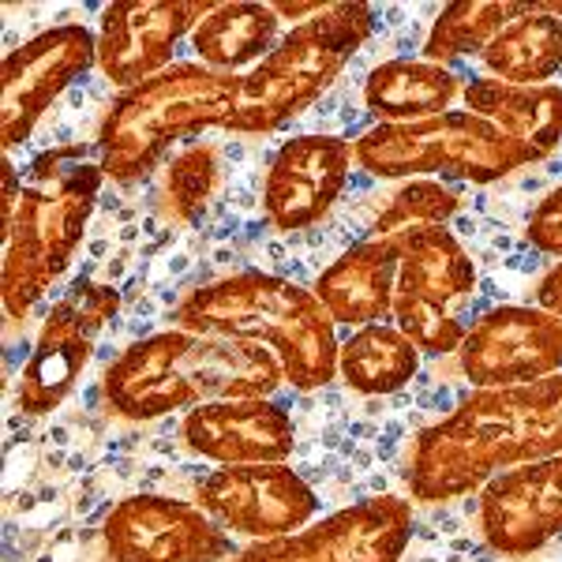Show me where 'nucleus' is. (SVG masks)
<instances>
[{
    "label": "nucleus",
    "instance_id": "obj_12",
    "mask_svg": "<svg viewBox=\"0 0 562 562\" xmlns=\"http://www.w3.org/2000/svg\"><path fill=\"white\" fill-rule=\"evenodd\" d=\"M90 65H98V34L68 23L12 49L0 68V147L31 139L34 124Z\"/></svg>",
    "mask_w": 562,
    "mask_h": 562
},
{
    "label": "nucleus",
    "instance_id": "obj_5",
    "mask_svg": "<svg viewBox=\"0 0 562 562\" xmlns=\"http://www.w3.org/2000/svg\"><path fill=\"white\" fill-rule=\"evenodd\" d=\"M240 76L203 65H173L128 87L98 128V161L113 184H139L173 143L206 128H229Z\"/></svg>",
    "mask_w": 562,
    "mask_h": 562
},
{
    "label": "nucleus",
    "instance_id": "obj_10",
    "mask_svg": "<svg viewBox=\"0 0 562 562\" xmlns=\"http://www.w3.org/2000/svg\"><path fill=\"white\" fill-rule=\"evenodd\" d=\"M413 537V503L371 495L330 518L274 540H251L233 562H402Z\"/></svg>",
    "mask_w": 562,
    "mask_h": 562
},
{
    "label": "nucleus",
    "instance_id": "obj_15",
    "mask_svg": "<svg viewBox=\"0 0 562 562\" xmlns=\"http://www.w3.org/2000/svg\"><path fill=\"white\" fill-rule=\"evenodd\" d=\"M217 4L211 0H116L98 26V68L109 83L139 87L173 68V49Z\"/></svg>",
    "mask_w": 562,
    "mask_h": 562
},
{
    "label": "nucleus",
    "instance_id": "obj_24",
    "mask_svg": "<svg viewBox=\"0 0 562 562\" xmlns=\"http://www.w3.org/2000/svg\"><path fill=\"white\" fill-rule=\"evenodd\" d=\"M420 371V349L397 326L371 323L338 349V375L357 394H394Z\"/></svg>",
    "mask_w": 562,
    "mask_h": 562
},
{
    "label": "nucleus",
    "instance_id": "obj_27",
    "mask_svg": "<svg viewBox=\"0 0 562 562\" xmlns=\"http://www.w3.org/2000/svg\"><path fill=\"white\" fill-rule=\"evenodd\" d=\"M461 199L439 180H405L383 203L371 237H397L413 225H447L458 214Z\"/></svg>",
    "mask_w": 562,
    "mask_h": 562
},
{
    "label": "nucleus",
    "instance_id": "obj_17",
    "mask_svg": "<svg viewBox=\"0 0 562 562\" xmlns=\"http://www.w3.org/2000/svg\"><path fill=\"white\" fill-rule=\"evenodd\" d=\"M480 532L498 555H529L562 532V454L480 487Z\"/></svg>",
    "mask_w": 562,
    "mask_h": 562
},
{
    "label": "nucleus",
    "instance_id": "obj_18",
    "mask_svg": "<svg viewBox=\"0 0 562 562\" xmlns=\"http://www.w3.org/2000/svg\"><path fill=\"white\" fill-rule=\"evenodd\" d=\"M184 442L217 465H262L285 461L296 447L293 416L270 397L206 402L184 416Z\"/></svg>",
    "mask_w": 562,
    "mask_h": 562
},
{
    "label": "nucleus",
    "instance_id": "obj_4",
    "mask_svg": "<svg viewBox=\"0 0 562 562\" xmlns=\"http://www.w3.org/2000/svg\"><path fill=\"white\" fill-rule=\"evenodd\" d=\"M102 161H90L83 147L45 150L31 166V180L23 184L15 217L4 240V289L8 319L23 323L34 304L49 293V285L68 270L76 248L94 214L102 192Z\"/></svg>",
    "mask_w": 562,
    "mask_h": 562
},
{
    "label": "nucleus",
    "instance_id": "obj_7",
    "mask_svg": "<svg viewBox=\"0 0 562 562\" xmlns=\"http://www.w3.org/2000/svg\"><path fill=\"white\" fill-rule=\"evenodd\" d=\"M357 161L383 180H473L492 184L540 161L537 150L506 139L473 113H439L413 124H375L352 143Z\"/></svg>",
    "mask_w": 562,
    "mask_h": 562
},
{
    "label": "nucleus",
    "instance_id": "obj_11",
    "mask_svg": "<svg viewBox=\"0 0 562 562\" xmlns=\"http://www.w3.org/2000/svg\"><path fill=\"white\" fill-rule=\"evenodd\" d=\"M195 503L225 532L248 540H274L301 532L319 510V498L285 461L222 465L195 484Z\"/></svg>",
    "mask_w": 562,
    "mask_h": 562
},
{
    "label": "nucleus",
    "instance_id": "obj_3",
    "mask_svg": "<svg viewBox=\"0 0 562 562\" xmlns=\"http://www.w3.org/2000/svg\"><path fill=\"white\" fill-rule=\"evenodd\" d=\"M180 330L214 334L262 346L278 357L285 383L319 390L338 375V338L334 319L319 296L296 281L244 270L199 285L177 307Z\"/></svg>",
    "mask_w": 562,
    "mask_h": 562
},
{
    "label": "nucleus",
    "instance_id": "obj_16",
    "mask_svg": "<svg viewBox=\"0 0 562 562\" xmlns=\"http://www.w3.org/2000/svg\"><path fill=\"white\" fill-rule=\"evenodd\" d=\"M352 158H357L352 143L338 135H296L293 143H285L270 161L262 184V211L270 225L281 233H296L319 222L338 203Z\"/></svg>",
    "mask_w": 562,
    "mask_h": 562
},
{
    "label": "nucleus",
    "instance_id": "obj_26",
    "mask_svg": "<svg viewBox=\"0 0 562 562\" xmlns=\"http://www.w3.org/2000/svg\"><path fill=\"white\" fill-rule=\"evenodd\" d=\"M222 180V161L211 143H192L166 166V180H161V206L173 222L192 225L203 217L206 203L217 192Z\"/></svg>",
    "mask_w": 562,
    "mask_h": 562
},
{
    "label": "nucleus",
    "instance_id": "obj_1",
    "mask_svg": "<svg viewBox=\"0 0 562 562\" xmlns=\"http://www.w3.org/2000/svg\"><path fill=\"white\" fill-rule=\"evenodd\" d=\"M562 454V371L540 383L473 390L413 442L409 492L420 503L473 495L495 476Z\"/></svg>",
    "mask_w": 562,
    "mask_h": 562
},
{
    "label": "nucleus",
    "instance_id": "obj_20",
    "mask_svg": "<svg viewBox=\"0 0 562 562\" xmlns=\"http://www.w3.org/2000/svg\"><path fill=\"white\" fill-rule=\"evenodd\" d=\"M461 98L465 113L495 124L506 139L537 150L540 158H548L562 143V87L555 83L518 87L484 76L461 90Z\"/></svg>",
    "mask_w": 562,
    "mask_h": 562
},
{
    "label": "nucleus",
    "instance_id": "obj_25",
    "mask_svg": "<svg viewBox=\"0 0 562 562\" xmlns=\"http://www.w3.org/2000/svg\"><path fill=\"white\" fill-rule=\"evenodd\" d=\"M532 4H514V0H458L442 8L439 20L431 23L428 42H424V60L442 65L469 53H484L503 26H510Z\"/></svg>",
    "mask_w": 562,
    "mask_h": 562
},
{
    "label": "nucleus",
    "instance_id": "obj_14",
    "mask_svg": "<svg viewBox=\"0 0 562 562\" xmlns=\"http://www.w3.org/2000/svg\"><path fill=\"white\" fill-rule=\"evenodd\" d=\"M458 360L476 390L540 383L562 371V319L543 307H495L465 330Z\"/></svg>",
    "mask_w": 562,
    "mask_h": 562
},
{
    "label": "nucleus",
    "instance_id": "obj_2",
    "mask_svg": "<svg viewBox=\"0 0 562 562\" xmlns=\"http://www.w3.org/2000/svg\"><path fill=\"white\" fill-rule=\"evenodd\" d=\"M285 383L278 357L237 338L161 330L135 341L105 371V405L124 420H161L206 402L270 397Z\"/></svg>",
    "mask_w": 562,
    "mask_h": 562
},
{
    "label": "nucleus",
    "instance_id": "obj_29",
    "mask_svg": "<svg viewBox=\"0 0 562 562\" xmlns=\"http://www.w3.org/2000/svg\"><path fill=\"white\" fill-rule=\"evenodd\" d=\"M537 307H543V312H551L555 319H562V262H555V267L540 278Z\"/></svg>",
    "mask_w": 562,
    "mask_h": 562
},
{
    "label": "nucleus",
    "instance_id": "obj_8",
    "mask_svg": "<svg viewBox=\"0 0 562 562\" xmlns=\"http://www.w3.org/2000/svg\"><path fill=\"white\" fill-rule=\"evenodd\" d=\"M394 326L420 352H458L465 326L458 307L473 301L476 267L447 225H413L397 233Z\"/></svg>",
    "mask_w": 562,
    "mask_h": 562
},
{
    "label": "nucleus",
    "instance_id": "obj_19",
    "mask_svg": "<svg viewBox=\"0 0 562 562\" xmlns=\"http://www.w3.org/2000/svg\"><path fill=\"white\" fill-rule=\"evenodd\" d=\"M394 285H397V240L394 237H368L341 251L323 270L312 293L319 296L334 323L371 326L383 323L394 312Z\"/></svg>",
    "mask_w": 562,
    "mask_h": 562
},
{
    "label": "nucleus",
    "instance_id": "obj_28",
    "mask_svg": "<svg viewBox=\"0 0 562 562\" xmlns=\"http://www.w3.org/2000/svg\"><path fill=\"white\" fill-rule=\"evenodd\" d=\"M525 237L537 251L543 256H555L562 259V188L548 192L532 206L529 222H525Z\"/></svg>",
    "mask_w": 562,
    "mask_h": 562
},
{
    "label": "nucleus",
    "instance_id": "obj_30",
    "mask_svg": "<svg viewBox=\"0 0 562 562\" xmlns=\"http://www.w3.org/2000/svg\"><path fill=\"white\" fill-rule=\"evenodd\" d=\"M4 206H0V237L8 233V225H12V217H15V203H20V192H23V180L20 173H15V166H12V158H4Z\"/></svg>",
    "mask_w": 562,
    "mask_h": 562
},
{
    "label": "nucleus",
    "instance_id": "obj_23",
    "mask_svg": "<svg viewBox=\"0 0 562 562\" xmlns=\"http://www.w3.org/2000/svg\"><path fill=\"white\" fill-rule=\"evenodd\" d=\"M480 57L498 83H548L555 71H562V20L532 4L510 26H503Z\"/></svg>",
    "mask_w": 562,
    "mask_h": 562
},
{
    "label": "nucleus",
    "instance_id": "obj_21",
    "mask_svg": "<svg viewBox=\"0 0 562 562\" xmlns=\"http://www.w3.org/2000/svg\"><path fill=\"white\" fill-rule=\"evenodd\" d=\"M458 94L461 83L454 71L413 57L386 60L364 79V105L371 116H379V124H413L450 113Z\"/></svg>",
    "mask_w": 562,
    "mask_h": 562
},
{
    "label": "nucleus",
    "instance_id": "obj_22",
    "mask_svg": "<svg viewBox=\"0 0 562 562\" xmlns=\"http://www.w3.org/2000/svg\"><path fill=\"white\" fill-rule=\"evenodd\" d=\"M281 20L274 4L259 0H229L217 4L211 15L192 31L199 65L225 76H244L281 42Z\"/></svg>",
    "mask_w": 562,
    "mask_h": 562
},
{
    "label": "nucleus",
    "instance_id": "obj_13",
    "mask_svg": "<svg viewBox=\"0 0 562 562\" xmlns=\"http://www.w3.org/2000/svg\"><path fill=\"white\" fill-rule=\"evenodd\" d=\"M113 562H222L233 555L229 532L203 506L169 495H128L102 525Z\"/></svg>",
    "mask_w": 562,
    "mask_h": 562
},
{
    "label": "nucleus",
    "instance_id": "obj_6",
    "mask_svg": "<svg viewBox=\"0 0 562 562\" xmlns=\"http://www.w3.org/2000/svg\"><path fill=\"white\" fill-rule=\"evenodd\" d=\"M371 26H375V12L368 4L341 0L315 20L281 34L274 49L240 76L237 109L225 132L262 135L301 116L341 76L352 53L368 42Z\"/></svg>",
    "mask_w": 562,
    "mask_h": 562
},
{
    "label": "nucleus",
    "instance_id": "obj_9",
    "mask_svg": "<svg viewBox=\"0 0 562 562\" xmlns=\"http://www.w3.org/2000/svg\"><path fill=\"white\" fill-rule=\"evenodd\" d=\"M121 312V293L102 281L79 278L45 315L31 360L15 383V405L31 416L53 413L76 390L79 375L94 357L98 334Z\"/></svg>",
    "mask_w": 562,
    "mask_h": 562
}]
</instances>
